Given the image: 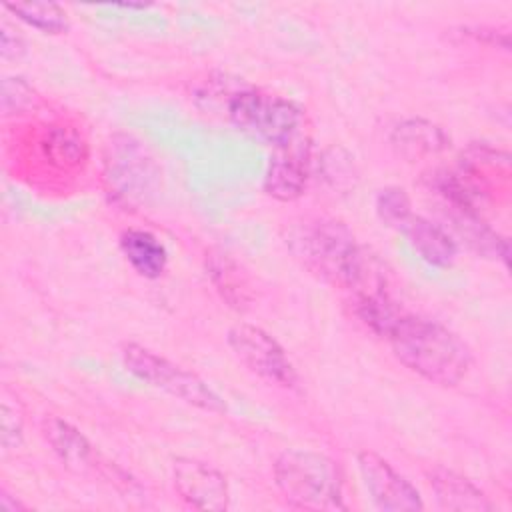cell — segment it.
Instances as JSON below:
<instances>
[{"label":"cell","mask_w":512,"mask_h":512,"mask_svg":"<svg viewBox=\"0 0 512 512\" xmlns=\"http://www.w3.org/2000/svg\"><path fill=\"white\" fill-rule=\"evenodd\" d=\"M386 338L394 356L432 384L456 386L470 370V348L436 320L402 314Z\"/></svg>","instance_id":"6da1fadb"},{"label":"cell","mask_w":512,"mask_h":512,"mask_svg":"<svg viewBox=\"0 0 512 512\" xmlns=\"http://www.w3.org/2000/svg\"><path fill=\"white\" fill-rule=\"evenodd\" d=\"M288 248L314 274L350 288L368 254L358 246L346 224L332 218H308L288 232Z\"/></svg>","instance_id":"7a4b0ae2"},{"label":"cell","mask_w":512,"mask_h":512,"mask_svg":"<svg viewBox=\"0 0 512 512\" xmlns=\"http://www.w3.org/2000/svg\"><path fill=\"white\" fill-rule=\"evenodd\" d=\"M274 480L284 500L302 510H346L344 474L338 462L312 452L290 448L274 462Z\"/></svg>","instance_id":"3957f363"},{"label":"cell","mask_w":512,"mask_h":512,"mask_svg":"<svg viewBox=\"0 0 512 512\" xmlns=\"http://www.w3.org/2000/svg\"><path fill=\"white\" fill-rule=\"evenodd\" d=\"M228 118L238 130L280 148L298 138L302 110L288 98L248 88L228 98Z\"/></svg>","instance_id":"277c9868"},{"label":"cell","mask_w":512,"mask_h":512,"mask_svg":"<svg viewBox=\"0 0 512 512\" xmlns=\"http://www.w3.org/2000/svg\"><path fill=\"white\" fill-rule=\"evenodd\" d=\"M122 362L128 372H132L142 382H148L154 388L168 392L170 396L196 406L204 412H224V400L196 374L186 368L170 362L164 356L154 354L152 350L128 342L122 346Z\"/></svg>","instance_id":"5b68a950"},{"label":"cell","mask_w":512,"mask_h":512,"mask_svg":"<svg viewBox=\"0 0 512 512\" xmlns=\"http://www.w3.org/2000/svg\"><path fill=\"white\" fill-rule=\"evenodd\" d=\"M228 344L238 360L256 376L276 386H296L298 374L292 362L284 348L266 330L244 322L236 324L228 330Z\"/></svg>","instance_id":"8992f818"},{"label":"cell","mask_w":512,"mask_h":512,"mask_svg":"<svg viewBox=\"0 0 512 512\" xmlns=\"http://www.w3.org/2000/svg\"><path fill=\"white\" fill-rule=\"evenodd\" d=\"M356 460L364 486L380 510L414 512L424 508L420 492L382 456L370 450H362L358 452Z\"/></svg>","instance_id":"52a82bcc"},{"label":"cell","mask_w":512,"mask_h":512,"mask_svg":"<svg viewBox=\"0 0 512 512\" xmlns=\"http://www.w3.org/2000/svg\"><path fill=\"white\" fill-rule=\"evenodd\" d=\"M172 474L176 492L188 506L214 512L228 508V484L214 466L196 458H176Z\"/></svg>","instance_id":"ba28073f"},{"label":"cell","mask_w":512,"mask_h":512,"mask_svg":"<svg viewBox=\"0 0 512 512\" xmlns=\"http://www.w3.org/2000/svg\"><path fill=\"white\" fill-rule=\"evenodd\" d=\"M310 164L312 154L308 140L294 138L292 142L276 148L266 170L264 192L280 202L300 198L310 178Z\"/></svg>","instance_id":"9c48e42d"},{"label":"cell","mask_w":512,"mask_h":512,"mask_svg":"<svg viewBox=\"0 0 512 512\" xmlns=\"http://www.w3.org/2000/svg\"><path fill=\"white\" fill-rule=\"evenodd\" d=\"M42 434H44L46 442L52 446V450L56 452V456L70 470H76V472H88V470L114 472V470H118L110 464H102L94 452V446L88 442V438L78 428H74L72 424H68L62 418H56V416L44 418Z\"/></svg>","instance_id":"30bf717a"},{"label":"cell","mask_w":512,"mask_h":512,"mask_svg":"<svg viewBox=\"0 0 512 512\" xmlns=\"http://www.w3.org/2000/svg\"><path fill=\"white\" fill-rule=\"evenodd\" d=\"M428 482L436 496V502L444 510H456V512H488L494 510V504L488 500V496L474 486L468 478L462 474L436 466L428 470Z\"/></svg>","instance_id":"8fae6325"},{"label":"cell","mask_w":512,"mask_h":512,"mask_svg":"<svg viewBox=\"0 0 512 512\" xmlns=\"http://www.w3.org/2000/svg\"><path fill=\"white\" fill-rule=\"evenodd\" d=\"M400 232L408 238L410 246L418 256L436 268H448L454 264L458 254V244L454 238L436 222L424 216H410Z\"/></svg>","instance_id":"7c38bea8"},{"label":"cell","mask_w":512,"mask_h":512,"mask_svg":"<svg viewBox=\"0 0 512 512\" xmlns=\"http://www.w3.org/2000/svg\"><path fill=\"white\" fill-rule=\"evenodd\" d=\"M206 272L220 298L234 310H246L252 302V288L240 264L222 250L206 254Z\"/></svg>","instance_id":"4fadbf2b"},{"label":"cell","mask_w":512,"mask_h":512,"mask_svg":"<svg viewBox=\"0 0 512 512\" xmlns=\"http://www.w3.org/2000/svg\"><path fill=\"white\" fill-rule=\"evenodd\" d=\"M120 250L130 266L144 278H160L168 264L164 244L148 230L130 228L120 236Z\"/></svg>","instance_id":"5bb4252c"},{"label":"cell","mask_w":512,"mask_h":512,"mask_svg":"<svg viewBox=\"0 0 512 512\" xmlns=\"http://www.w3.org/2000/svg\"><path fill=\"white\" fill-rule=\"evenodd\" d=\"M392 144L400 150V154L420 158L446 150L450 146V138L440 126L428 120L408 118L394 128Z\"/></svg>","instance_id":"9a60e30c"},{"label":"cell","mask_w":512,"mask_h":512,"mask_svg":"<svg viewBox=\"0 0 512 512\" xmlns=\"http://www.w3.org/2000/svg\"><path fill=\"white\" fill-rule=\"evenodd\" d=\"M4 8L24 24L44 34H60L68 28L66 12L54 2H16L4 4Z\"/></svg>","instance_id":"2e32d148"},{"label":"cell","mask_w":512,"mask_h":512,"mask_svg":"<svg viewBox=\"0 0 512 512\" xmlns=\"http://www.w3.org/2000/svg\"><path fill=\"white\" fill-rule=\"evenodd\" d=\"M46 154L52 162L60 166H76L86 158L84 140L70 128H54L50 130L44 142Z\"/></svg>","instance_id":"e0dca14e"},{"label":"cell","mask_w":512,"mask_h":512,"mask_svg":"<svg viewBox=\"0 0 512 512\" xmlns=\"http://www.w3.org/2000/svg\"><path fill=\"white\" fill-rule=\"evenodd\" d=\"M376 214L386 226L402 228L404 222L412 216V204L406 190L398 186L382 188L376 196Z\"/></svg>","instance_id":"ac0fdd59"},{"label":"cell","mask_w":512,"mask_h":512,"mask_svg":"<svg viewBox=\"0 0 512 512\" xmlns=\"http://www.w3.org/2000/svg\"><path fill=\"white\" fill-rule=\"evenodd\" d=\"M322 174L326 178V182H330L332 188L342 190V188H350L354 182V164L350 160V156L340 150V148H330L328 152H324L322 156Z\"/></svg>","instance_id":"d6986e66"},{"label":"cell","mask_w":512,"mask_h":512,"mask_svg":"<svg viewBox=\"0 0 512 512\" xmlns=\"http://www.w3.org/2000/svg\"><path fill=\"white\" fill-rule=\"evenodd\" d=\"M22 428L24 416L18 398H2V416H0V430H2V448L16 450L22 444Z\"/></svg>","instance_id":"ffe728a7"},{"label":"cell","mask_w":512,"mask_h":512,"mask_svg":"<svg viewBox=\"0 0 512 512\" xmlns=\"http://www.w3.org/2000/svg\"><path fill=\"white\" fill-rule=\"evenodd\" d=\"M34 102L32 88L22 78L2 80V110L4 114H20Z\"/></svg>","instance_id":"44dd1931"},{"label":"cell","mask_w":512,"mask_h":512,"mask_svg":"<svg viewBox=\"0 0 512 512\" xmlns=\"http://www.w3.org/2000/svg\"><path fill=\"white\" fill-rule=\"evenodd\" d=\"M26 52V44L20 34H16L8 24L0 28V54L4 60H18Z\"/></svg>","instance_id":"7402d4cb"},{"label":"cell","mask_w":512,"mask_h":512,"mask_svg":"<svg viewBox=\"0 0 512 512\" xmlns=\"http://www.w3.org/2000/svg\"><path fill=\"white\" fill-rule=\"evenodd\" d=\"M26 506L20 500H14L10 494L0 492V510L2 512H16V510H24Z\"/></svg>","instance_id":"603a6c76"}]
</instances>
